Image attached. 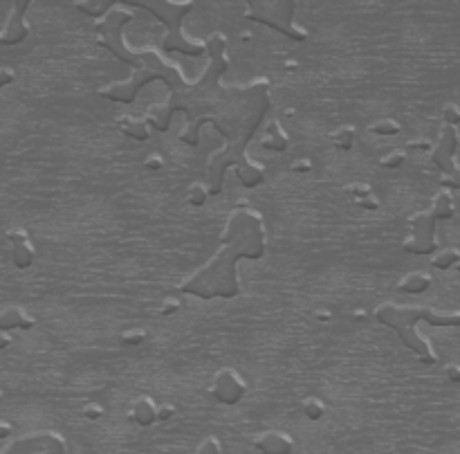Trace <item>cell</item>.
<instances>
[{
    "instance_id": "obj_1",
    "label": "cell",
    "mask_w": 460,
    "mask_h": 454,
    "mask_svg": "<svg viewBox=\"0 0 460 454\" xmlns=\"http://www.w3.org/2000/svg\"><path fill=\"white\" fill-rule=\"evenodd\" d=\"M204 48H207L209 61L195 83L186 81L180 68L168 63L166 59L157 63V79L166 83L171 95L166 104L151 106L144 119L149 128L166 133L175 110H182L186 113V126L180 133V142L186 147H198L202 124L211 122V126L225 138V147L209 160V196L223 192L229 167H234L243 187L254 189L265 180V169L247 156V144L252 142L254 133L259 131L270 110L272 83L267 76H259L247 85L225 88L220 83V76L229 70V59L225 56L227 37L214 32L209 39H204Z\"/></svg>"
},
{
    "instance_id": "obj_2",
    "label": "cell",
    "mask_w": 460,
    "mask_h": 454,
    "mask_svg": "<svg viewBox=\"0 0 460 454\" xmlns=\"http://www.w3.org/2000/svg\"><path fill=\"white\" fill-rule=\"evenodd\" d=\"M227 216L220 250L211 259L189 275L177 290L200 299H232L241 293V281L236 277V265L241 259H261L265 254V225L259 211L243 207V200Z\"/></svg>"
},
{
    "instance_id": "obj_3",
    "label": "cell",
    "mask_w": 460,
    "mask_h": 454,
    "mask_svg": "<svg viewBox=\"0 0 460 454\" xmlns=\"http://www.w3.org/2000/svg\"><path fill=\"white\" fill-rule=\"evenodd\" d=\"M133 16L135 14L129 7L115 5L113 10L95 25L99 45L110 50L117 59H122L124 63H129L133 68V74L126 81H115V83L104 85V88H99V97L119 101V104H133L144 85L157 79V63L162 61L157 50H151V48L133 50L126 45L124 28L133 21Z\"/></svg>"
},
{
    "instance_id": "obj_4",
    "label": "cell",
    "mask_w": 460,
    "mask_h": 454,
    "mask_svg": "<svg viewBox=\"0 0 460 454\" xmlns=\"http://www.w3.org/2000/svg\"><path fill=\"white\" fill-rule=\"evenodd\" d=\"M375 320L384 327L393 329L397 338L404 342L406 349L420 358L422 364H436L438 355L431 349L429 340L417 333V322H429L431 327H460V311H438L429 306H399L393 302H384L375 308Z\"/></svg>"
},
{
    "instance_id": "obj_5",
    "label": "cell",
    "mask_w": 460,
    "mask_h": 454,
    "mask_svg": "<svg viewBox=\"0 0 460 454\" xmlns=\"http://www.w3.org/2000/svg\"><path fill=\"white\" fill-rule=\"evenodd\" d=\"M131 7H142V10L151 12L157 21L166 25V34L160 43L164 52H182L186 56H202L207 52L204 41L189 39L182 32V19L193 12V0H182V3H173V0H138V3H131Z\"/></svg>"
},
{
    "instance_id": "obj_6",
    "label": "cell",
    "mask_w": 460,
    "mask_h": 454,
    "mask_svg": "<svg viewBox=\"0 0 460 454\" xmlns=\"http://www.w3.org/2000/svg\"><path fill=\"white\" fill-rule=\"evenodd\" d=\"M294 0H252V3H247L245 19L267 25L274 32H281L283 37L303 43L308 39V32L299 28V25H294Z\"/></svg>"
},
{
    "instance_id": "obj_7",
    "label": "cell",
    "mask_w": 460,
    "mask_h": 454,
    "mask_svg": "<svg viewBox=\"0 0 460 454\" xmlns=\"http://www.w3.org/2000/svg\"><path fill=\"white\" fill-rule=\"evenodd\" d=\"M0 454H67V445L54 430H34L12 439Z\"/></svg>"
},
{
    "instance_id": "obj_8",
    "label": "cell",
    "mask_w": 460,
    "mask_h": 454,
    "mask_svg": "<svg viewBox=\"0 0 460 454\" xmlns=\"http://www.w3.org/2000/svg\"><path fill=\"white\" fill-rule=\"evenodd\" d=\"M408 227L411 232L404 238V252L408 254H433L436 252V227H438V218L433 216L431 209L429 211H417L408 218Z\"/></svg>"
},
{
    "instance_id": "obj_9",
    "label": "cell",
    "mask_w": 460,
    "mask_h": 454,
    "mask_svg": "<svg viewBox=\"0 0 460 454\" xmlns=\"http://www.w3.org/2000/svg\"><path fill=\"white\" fill-rule=\"evenodd\" d=\"M245 393H247V384L241 375H238V371L225 367V369L214 373L211 396L223 402V405H236V402H241L245 398Z\"/></svg>"
},
{
    "instance_id": "obj_10",
    "label": "cell",
    "mask_w": 460,
    "mask_h": 454,
    "mask_svg": "<svg viewBox=\"0 0 460 454\" xmlns=\"http://www.w3.org/2000/svg\"><path fill=\"white\" fill-rule=\"evenodd\" d=\"M30 7V0H16L12 12L7 16V23L0 32V45H19L30 37V25L25 23V12Z\"/></svg>"
},
{
    "instance_id": "obj_11",
    "label": "cell",
    "mask_w": 460,
    "mask_h": 454,
    "mask_svg": "<svg viewBox=\"0 0 460 454\" xmlns=\"http://www.w3.org/2000/svg\"><path fill=\"white\" fill-rule=\"evenodd\" d=\"M7 241H10V247H12V261L16 268H30V265L34 263V256H36V252H34V245L30 241V236L25 229H19L14 227L7 232Z\"/></svg>"
},
{
    "instance_id": "obj_12",
    "label": "cell",
    "mask_w": 460,
    "mask_h": 454,
    "mask_svg": "<svg viewBox=\"0 0 460 454\" xmlns=\"http://www.w3.org/2000/svg\"><path fill=\"white\" fill-rule=\"evenodd\" d=\"M254 445L263 454H289L294 448L292 436L281 430H267L259 436H254Z\"/></svg>"
},
{
    "instance_id": "obj_13",
    "label": "cell",
    "mask_w": 460,
    "mask_h": 454,
    "mask_svg": "<svg viewBox=\"0 0 460 454\" xmlns=\"http://www.w3.org/2000/svg\"><path fill=\"white\" fill-rule=\"evenodd\" d=\"M34 324H36L34 317H30L21 306H5L0 311V331H12V329L32 331Z\"/></svg>"
},
{
    "instance_id": "obj_14",
    "label": "cell",
    "mask_w": 460,
    "mask_h": 454,
    "mask_svg": "<svg viewBox=\"0 0 460 454\" xmlns=\"http://www.w3.org/2000/svg\"><path fill=\"white\" fill-rule=\"evenodd\" d=\"M155 409H157L155 400L149 398V396H142V398H138V400L133 402V409L129 412V421L138 423L142 427H149L153 423H157Z\"/></svg>"
},
{
    "instance_id": "obj_15",
    "label": "cell",
    "mask_w": 460,
    "mask_h": 454,
    "mask_svg": "<svg viewBox=\"0 0 460 454\" xmlns=\"http://www.w3.org/2000/svg\"><path fill=\"white\" fill-rule=\"evenodd\" d=\"M261 147L267 149V151H276V153H283L287 151L289 147V138L287 133L281 128V124L276 122V119H272V122H267L265 126V135H263L261 140Z\"/></svg>"
},
{
    "instance_id": "obj_16",
    "label": "cell",
    "mask_w": 460,
    "mask_h": 454,
    "mask_svg": "<svg viewBox=\"0 0 460 454\" xmlns=\"http://www.w3.org/2000/svg\"><path fill=\"white\" fill-rule=\"evenodd\" d=\"M117 124L124 128V133L129 135L133 140H140V142H146L151 138V128L146 124V119L144 117H135V115H122L117 119Z\"/></svg>"
},
{
    "instance_id": "obj_17",
    "label": "cell",
    "mask_w": 460,
    "mask_h": 454,
    "mask_svg": "<svg viewBox=\"0 0 460 454\" xmlns=\"http://www.w3.org/2000/svg\"><path fill=\"white\" fill-rule=\"evenodd\" d=\"M429 288H431V277L424 275V272H408L397 284L399 293H408V295H420Z\"/></svg>"
},
{
    "instance_id": "obj_18",
    "label": "cell",
    "mask_w": 460,
    "mask_h": 454,
    "mask_svg": "<svg viewBox=\"0 0 460 454\" xmlns=\"http://www.w3.org/2000/svg\"><path fill=\"white\" fill-rule=\"evenodd\" d=\"M454 200H451V194L447 189H442L436 198H433V205H431V214L436 216L438 220H447V218H454Z\"/></svg>"
},
{
    "instance_id": "obj_19",
    "label": "cell",
    "mask_w": 460,
    "mask_h": 454,
    "mask_svg": "<svg viewBox=\"0 0 460 454\" xmlns=\"http://www.w3.org/2000/svg\"><path fill=\"white\" fill-rule=\"evenodd\" d=\"M74 7L79 12H83V14H88V16H106L110 10L115 7V3H101V0H74Z\"/></svg>"
},
{
    "instance_id": "obj_20",
    "label": "cell",
    "mask_w": 460,
    "mask_h": 454,
    "mask_svg": "<svg viewBox=\"0 0 460 454\" xmlns=\"http://www.w3.org/2000/svg\"><path fill=\"white\" fill-rule=\"evenodd\" d=\"M355 135H357L355 126L344 124L342 128H337V131L332 133L330 138H332V142H335V147H337L339 151H351V149H353V144H355Z\"/></svg>"
},
{
    "instance_id": "obj_21",
    "label": "cell",
    "mask_w": 460,
    "mask_h": 454,
    "mask_svg": "<svg viewBox=\"0 0 460 454\" xmlns=\"http://www.w3.org/2000/svg\"><path fill=\"white\" fill-rule=\"evenodd\" d=\"M440 187L442 189H460V165L449 162V165L442 167V178H440Z\"/></svg>"
},
{
    "instance_id": "obj_22",
    "label": "cell",
    "mask_w": 460,
    "mask_h": 454,
    "mask_svg": "<svg viewBox=\"0 0 460 454\" xmlns=\"http://www.w3.org/2000/svg\"><path fill=\"white\" fill-rule=\"evenodd\" d=\"M303 414L305 418H310V421H319V418H323V414H326V405H323L321 398H305L303 400Z\"/></svg>"
},
{
    "instance_id": "obj_23",
    "label": "cell",
    "mask_w": 460,
    "mask_h": 454,
    "mask_svg": "<svg viewBox=\"0 0 460 454\" xmlns=\"http://www.w3.org/2000/svg\"><path fill=\"white\" fill-rule=\"evenodd\" d=\"M207 198H209L207 185L202 183H193L189 187V192H186V200H189V205H193V207H202V205L207 203Z\"/></svg>"
},
{
    "instance_id": "obj_24",
    "label": "cell",
    "mask_w": 460,
    "mask_h": 454,
    "mask_svg": "<svg viewBox=\"0 0 460 454\" xmlns=\"http://www.w3.org/2000/svg\"><path fill=\"white\" fill-rule=\"evenodd\" d=\"M399 131H402V126H399L395 119H380V122L371 124V133L375 135H397Z\"/></svg>"
},
{
    "instance_id": "obj_25",
    "label": "cell",
    "mask_w": 460,
    "mask_h": 454,
    "mask_svg": "<svg viewBox=\"0 0 460 454\" xmlns=\"http://www.w3.org/2000/svg\"><path fill=\"white\" fill-rule=\"evenodd\" d=\"M460 261V252L456 250V247H449V250L440 252L436 259H433V265H436L438 270H447L451 268V265H456Z\"/></svg>"
},
{
    "instance_id": "obj_26",
    "label": "cell",
    "mask_w": 460,
    "mask_h": 454,
    "mask_svg": "<svg viewBox=\"0 0 460 454\" xmlns=\"http://www.w3.org/2000/svg\"><path fill=\"white\" fill-rule=\"evenodd\" d=\"M406 160V153L402 149H393L391 153H386L384 158H380V167L382 169H397L402 167Z\"/></svg>"
},
{
    "instance_id": "obj_27",
    "label": "cell",
    "mask_w": 460,
    "mask_h": 454,
    "mask_svg": "<svg viewBox=\"0 0 460 454\" xmlns=\"http://www.w3.org/2000/svg\"><path fill=\"white\" fill-rule=\"evenodd\" d=\"M144 340H146V331H144V329H131V331H126L122 336V344H126V347H140Z\"/></svg>"
},
{
    "instance_id": "obj_28",
    "label": "cell",
    "mask_w": 460,
    "mask_h": 454,
    "mask_svg": "<svg viewBox=\"0 0 460 454\" xmlns=\"http://www.w3.org/2000/svg\"><path fill=\"white\" fill-rule=\"evenodd\" d=\"M195 454H223V450H220V441L216 436H207V439L198 445Z\"/></svg>"
},
{
    "instance_id": "obj_29",
    "label": "cell",
    "mask_w": 460,
    "mask_h": 454,
    "mask_svg": "<svg viewBox=\"0 0 460 454\" xmlns=\"http://www.w3.org/2000/svg\"><path fill=\"white\" fill-rule=\"evenodd\" d=\"M346 194L355 196L357 200H362V198H366V196H371L373 189H371V185H366V183H353V185L346 187Z\"/></svg>"
},
{
    "instance_id": "obj_30",
    "label": "cell",
    "mask_w": 460,
    "mask_h": 454,
    "mask_svg": "<svg viewBox=\"0 0 460 454\" xmlns=\"http://www.w3.org/2000/svg\"><path fill=\"white\" fill-rule=\"evenodd\" d=\"M442 117H445V124L447 126H458L460 124V108L456 104H447L445 110H442Z\"/></svg>"
},
{
    "instance_id": "obj_31",
    "label": "cell",
    "mask_w": 460,
    "mask_h": 454,
    "mask_svg": "<svg viewBox=\"0 0 460 454\" xmlns=\"http://www.w3.org/2000/svg\"><path fill=\"white\" fill-rule=\"evenodd\" d=\"M177 311H180V302H177L175 297H166L164 302H162L160 313L164 315V317H171V315H175Z\"/></svg>"
},
{
    "instance_id": "obj_32",
    "label": "cell",
    "mask_w": 460,
    "mask_h": 454,
    "mask_svg": "<svg viewBox=\"0 0 460 454\" xmlns=\"http://www.w3.org/2000/svg\"><path fill=\"white\" fill-rule=\"evenodd\" d=\"M173 416H175V407L173 405H168V402H162V405H157V409H155L157 423L168 421V418H173Z\"/></svg>"
},
{
    "instance_id": "obj_33",
    "label": "cell",
    "mask_w": 460,
    "mask_h": 454,
    "mask_svg": "<svg viewBox=\"0 0 460 454\" xmlns=\"http://www.w3.org/2000/svg\"><path fill=\"white\" fill-rule=\"evenodd\" d=\"M83 416H86L88 421H99V418L104 416V407L97 405V402H90V405L83 407Z\"/></svg>"
},
{
    "instance_id": "obj_34",
    "label": "cell",
    "mask_w": 460,
    "mask_h": 454,
    "mask_svg": "<svg viewBox=\"0 0 460 454\" xmlns=\"http://www.w3.org/2000/svg\"><path fill=\"white\" fill-rule=\"evenodd\" d=\"M162 167H164V160H162L160 153H151V156L144 160V169L149 171H160Z\"/></svg>"
},
{
    "instance_id": "obj_35",
    "label": "cell",
    "mask_w": 460,
    "mask_h": 454,
    "mask_svg": "<svg viewBox=\"0 0 460 454\" xmlns=\"http://www.w3.org/2000/svg\"><path fill=\"white\" fill-rule=\"evenodd\" d=\"M357 205H360V207H362V209H366V211H375V209L380 207V200L375 198V196L371 194V196H366V198H362V200L357 203Z\"/></svg>"
},
{
    "instance_id": "obj_36",
    "label": "cell",
    "mask_w": 460,
    "mask_h": 454,
    "mask_svg": "<svg viewBox=\"0 0 460 454\" xmlns=\"http://www.w3.org/2000/svg\"><path fill=\"white\" fill-rule=\"evenodd\" d=\"M14 79H16V74H14L12 68H0V88H5V85H10Z\"/></svg>"
},
{
    "instance_id": "obj_37",
    "label": "cell",
    "mask_w": 460,
    "mask_h": 454,
    "mask_svg": "<svg viewBox=\"0 0 460 454\" xmlns=\"http://www.w3.org/2000/svg\"><path fill=\"white\" fill-rule=\"evenodd\" d=\"M292 171L294 174H308V171H312V162L310 160H296V162H292Z\"/></svg>"
},
{
    "instance_id": "obj_38",
    "label": "cell",
    "mask_w": 460,
    "mask_h": 454,
    "mask_svg": "<svg viewBox=\"0 0 460 454\" xmlns=\"http://www.w3.org/2000/svg\"><path fill=\"white\" fill-rule=\"evenodd\" d=\"M406 149L408 151H415V149H420V151H431L433 147L427 142V140H417V142H408L406 144Z\"/></svg>"
},
{
    "instance_id": "obj_39",
    "label": "cell",
    "mask_w": 460,
    "mask_h": 454,
    "mask_svg": "<svg viewBox=\"0 0 460 454\" xmlns=\"http://www.w3.org/2000/svg\"><path fill=\"white\" fill-rule=\"evenodd\" d=\"M447 378L451 382H460V364H449L447 367Z\"/></svg>"
},
{
    "instance_id": "obj_40",
    "label": "cell",
    "mask_w": 460,
    "mask_h": 454,
    "mask_svg": "<svg viewBox=\"0 0 460 454\" xmlns=\"http://www.w3.org/2000/svg\"><path fill=\"white\" fill-rule=\"evenodd\" d=\"M10 344H12V336L7 331H0V351L7 349Z\"/></svg>"
},
{
    "instance_id": "obj_41",
    "label": "cell",
    "mask_w": 460,
    "mask_h": 454,
    "mask_svg": "<svg viewBox=\"0 0 460 454\" xmlns=\"http://www.w3.org/2000/svg\"><path fill=\"white\" fill-rule=\"evenodd\" d=\"M10 434H12V425L5 423V421H0V439H7Z\"/></svg>"
},
{
    "instance_id": "obj_42",
    "label": "cell",
    "mask_w": 460,
    "mask_h": 454,
    "mask_svg": "<svg viewBox=\"0 0 460 454\" xmlns=\"http://www.w3.org/2000/svg\"><path fill=\"white\" fill-rule=\"evenodd\" d=\"M330 313L326 311V308H321V311H317V320H321V322H330Z\"/></svg>"
},
{
    "instance_id": "obj_43",
    "label": "cell",
    "mask_w": 460,
    "mask_h": 454,
    "mask_svg": "<svg viewBox=\"0 0 460 454\" xmlns=\"http://www.w3.org/2000/svg\"><path fill=\"white\" fill-rule=\"evenodd\" d=\"M296 68H299V63H296V61H292V59H289V61L285 63V70H289V72H294Z\"/></svg>"
},
{
    "instance_id": "obj_44",
    "label": "cell",
    "mask_w": 460,
    "mask_h": 454,
    "mask_svg": "<svg viewBox=\"0 0 460 454\" xmlns=\"http://www.w3.org/2000/svg\"><path fill=\"white\" fill-rule=\"evenodd\" d=\"M285 117H294L296 115V110L294 108H285V113H283Z\"/></svg>"
},
{
    "instance_id": "obj_45",
    "label": "cell",
    "mask_w": 460,
    "mask_h": 454,
    "mask_svg": "<svg viewBox=\"0 0 460 454\" xmlns=\"http://www.w3.org/2000/svg\"><path fill=\"white\" fill-rule=\"evenodd\" d=\"M241 41H250V32H243L241 34Z\"/></svg>"
},
{
    "instance_id": "obj_46",
    "label": "cell",
    "mask_w": 460,
    "mask_h": 454,
    "mask_svg": "<svg viewBox=\"0 0 460 454\" xmlns=\"http://www.w3.org/2000/svg\"><path fill=\"white\" fill-rule=\"evenodd\" d=\"M0 400H3V391H0Z\"/></svg>"
}]
</instances>
